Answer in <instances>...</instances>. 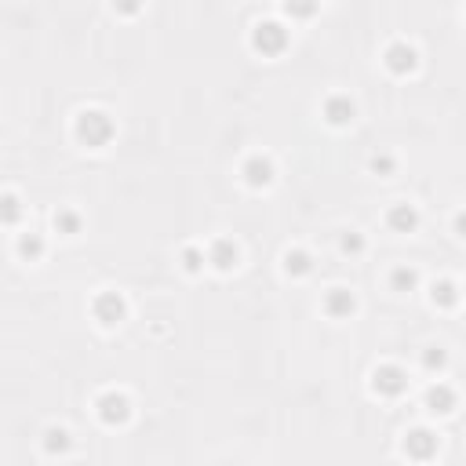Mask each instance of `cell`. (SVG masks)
I'll return each mask as SVG.
<instances>
[{"label":"cell","instance_id":"obj_1","mask_svg":"<svg viewBox=\"0 0 466 466\" xmlns=\"http://www.w3.org/2000/svg\"><path fill=\"white\" fill-rule=\"evenodd\" d=\"M77 139L84 142V146L99 150L114 139V121H109L102 109H84V114L77 117Z\"/></svg>","mask_w":466,"mask_h":466},{"label":"cell","instance_id":"obj_2","mask_svg":"<svg viewBox=\"0 0 466 466\" xmlns=\"http://www.w3.org/2000/svg\"><path fill=\"white\" fill-rule=\"evenodd\" d=\"M284 44H288V29L281 22H259L255 26V47H259V52L277 55Z\"/></svg>","mask_w":466,"mask_h":466},{"label":"cell","instance_id":"obj_3","mask_svg":"<svg viewBox=\"0 0 466 466\" xmlns=\"http://www.w3.org/2000/svg\"><path fill=\"white\" fill-rule=\"evenodd\" d=\"M372 387H375L379 394H387V397H397L401 390L408 387V375L401 372L397 364H382V368H375V375H372Z\"/></svg>","mask_w":466,"mask_h":466},{"label":"cell","instance_id":"obj_4","mask_svg":"<svg viewBox=\"0 0 466 466\" xmlns=\"http://www.w3.org/2000/svg\"><path fill=\"white\" fill-rule=\"evenodd\" d=\"M99 415H102V423H124L127 415H132V405H127V397L124 394H102L99 397Z\"/></svg>","mask_w":466,"mask_h":466},{"label":"cell","instance_id":"obj_5","mask_svg":"<svg viewBox=\"0 0 466 466\" xmlns=\"http://www.w3.org/2000/svg\"><path fill=\"white\" fill-rule=\"evenodd\" d=\"M405 452L412 459H430L433 452H437V437H433L430 430H412L405 437Z\"/></svg>","mask_w":466,"mask_h":466},{"label":"cell","instance_id":"obj_6","mask_svg":"<svg viewBox=\"0 0 466 466\" xmlns=\"http://www.w3.org/2000/svg\"><path fill=\"white\" fill-rule=\"evenodd\" d=\"M95 317H99L102 325H117V320L124 317V299L117 292H102L99 299H95Z\"/></svg>","mask_w":466,"mask_h":466},{"label":"cell","instance_id":"obj_7","mask_svg":"<svg viewBox=\"0 0 466 466\" xmlns=\"http://www.w3.org/2000/svg\"><path fill=\"white\" fill-rule=\"evenodd\" d=\"M387 66H390L394 73H408V70L415 66V47H408L405 40L390 44V47H387Z\"/></svg>","mask_w":466,"mask_h":466},{"label":"cell","instance_id":"obj_8","mask_svg":"<svg viewBox=\"0 0 466 466\" xmlns=\"http://www.w3.org/2000/svg\"><path fill=\"white\" fill-rule=\"evenodd\" d=\"M244 179H248L251 186H270V179H273V164H270L266 157H248Z\"/></svg>","mask_w":466,"mask_h":466},{"label":"cell","instance_id":"obj_9","mask_svg":"<svg viewBox=\"0 0 466 466\" xmlns=\"http://www.w3.org/2000/svg\"><path fill=\"white\" fill-rule=\"evenodd\" d=\"M353 114H357V109H353V102L346 99V95H335V99L325 102V117H328L332 124H350Z\"/></svg>","mask_w":466,"mask_h":466},{"label":"cell","instance_id":"obj_10","mask_svg":"<svg viewBox=\"0 0 466 466\" xmlns=\"http://www.w3.org/2000/svg\"><path fill=\"white\" fill-rule=\"evenodd\" d=\"M325 310H328L332 317H346V313H353V295L346 292V288H332L328 299H325Z\"/></svg>","mask_w":466,"mask_h":466},{"label":"cell","instance_id":"obj_11","mask_svg":"<svg viewBox=\"0 0 466 466\" xmlns=\"http://www.w3.org/2000/svg\"><path fill=\"white\" fill-rule=\"evenodd\" d=\"M208 263H215L219 270H230L237 263V244L233 240H215L212 251H208Z\"/></svg>","mask_w":466,"mask_h":466},{"label":"cell","instance_id":"obj_12","mask_svg":"<svg viewBox=\"0 0 466 466\" xmlns=\"http://www.w3.org/2000/svg\"><path fill=\"white\" fill-rule=\"evenodd\" d=\"M426 405H430V412H452L456 394L448 390V387H430L426 390Z\"/></svg>","mask_w":466,"mask_h":466},{"label":"cell","instance_id":"obj_13","mask_svg":"<svg viewBox=\"0 0 466 466\" xmlns=\"http://www.w3.org/2000/svg\"><path fill=\"white\" fill-rule=\"evenodd\" d=\"M310 266H313V259L302 248H295V251H288L284 255V270L288 273H295V277H302V273H310Z\"/></svg>","mask_w":466,"mask_h":466},{"label":"cell","instance_id":"obj_14","mask_svg":"<svg viewBox=\"0 0 466 466\" xmlns=\"http://www.w3.org/2000/svg\"><path fill=\"white\" fill-rule=\"evenodd\" d=\"M390 226L394 230H412L415 226V212H412V208L408 204H397V208H390Z\"/></svg>","mask_w":466,"mask_h":466},{"label":"cell","instance_id":"obj_15","mask_svg":"<svg viewBox=\"0 0 466 466\" xmlns=\"http://www.w3.org/2000/svg\"><path fill=\"white\" fill-rule=\"evenodd\" d=\"M44 448H47V452H66V448H70V433L62 426H52L44 433Z\"/></svg>","mask_w":466,"mask_h":466},{"label":"cell","instance_id":"obj_16","mask_svg":"<svg viewBox=\"0 0 466 466\" xmlns=\"http://www.w3.org/2000/svg\"><path fill=\"white\" fill-rule=\"evenodd\" d=\"M19 219H22V204H19V197L4 194V197H0V222H19Z\"/></svg>","mask_w":466,"mask_h":466},{"label":"cell","instance_id":"obj_17","mask_svg":"<svg viewBox=\"0 0 466 466\" xmlns=\"http://www.w3.org/2000/svg\"><path fill=\"white\" fill-rule=\"evenodd\" d=\"M19 251L26 255V259H37V255H44V240H40L37 233H26V237L19 240Z\"/></svg>","mask_w":466,"mask_h":466},{"label":"cell","instance_id":"obj_18","mask_svg":"<svg viewBox=\"0 0 466 466\" xmlns=\"http://www.w3.org/2000/svg\"><path fill=\"white\" fill-rule=\"evenodd\" d=\"M390 281H394V288H397V292H408V288H415V281H419V277H415V270H408V266H397Z\"/></svg>","mask_w":466,"mask_h":466},{"label":"cell","instance_id":"obj_19","mask_svg":"<svg viewBox=\"0 0 466 466\" xmlns=\"http://www.w3.org/2000/svg\"><path fill=\"white\" fill-rule=\"evenodd\" d=\"M55 226H59L62 233H77V230H80V219H77V212H59V215H55Z\"/></svg>","mask_w":466,"mask_h":466},{"label":"cell","instance_id":"obj_20","mask_svg":"<svg viewBox=\"0 0 466 466\" xmlns=\"http://www.w3.org/2000/svg\"><path fill=\"white\" fill-rule=\"evenodd\" d=\"M182 263H186V270H189V273H194V270H201L204 255H201L197 248H186V251H182Z\"/></svg>","mask_w":466,"mask_h":466},{"label":"cell","instance_id":"obj_21","mask_svg":"<svg viewBox=\"0 0 466 466\" xmlns=\"http://www.w3.org/2000/svg\"><path fill=\"white\" fill-rule=\"evenodd\" d=\"M433 299H441V302H456V288H452V284L433 288Z\"/></svg>","mask_w":466,"mask_h":466},{"label":"cell","instance_id":"obj_22","mask_svg":"<svg viewBox=\"0 0 466 466\" xmlns=\"http://www.w3.org/2000/svg\"><path fill=\"white\" fill-rule=\"evenodd\" d=\"M361 248H364V240L357 233H346L343 237V251H361Z\"/></svg>","mask_w":466,"mask_h":466},{"label":"cell","instance_id":"obj_23","mask_svg":"<svg viewBox=\"0 0 466 466\" xmlns=\"http://www.w3.org/2000/svg\"><path fill=\"white\" fill-rule=\"evenodd\" d=\"M423 361H426V368H437V364H444V353H437V350H430V353H426V357H423Z\"/></svg>","mask_w":466,"mask_h":466},{"label":"cell","instance_id":"obj_24","mask_svg":"<svg viewBox=\"0 0 466 466\" xmlns=\"http://www.w3.org/2000/svg\"><path fill=\"white\" fill-rule=\"evenodd\" d=\"M372 168H375V171H390V168H394V160H390V157H375V160H372Z\"/></svg>","mask_w":466,"mask_h":466}]
</instances>
